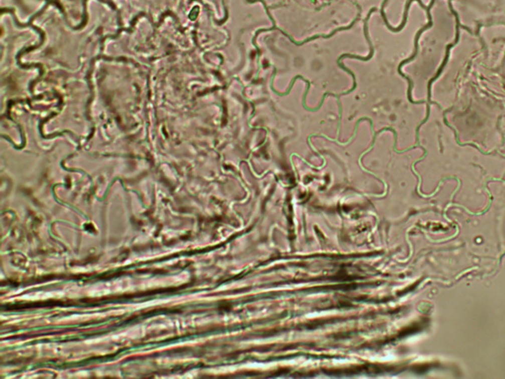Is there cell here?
I'll return each mask as SVG.
<instances>
[{
	"mask_svg": "<svg viewBox=\"0 0 505 379\" xmlns=\"http://www.w3.org/2000/svg\"><path fill=\"white\" fill-rule=\"evenodd\" d=\"M449 8H450V10H451L452 14H453V15H455V18H456V39H455V42H454V43H452V44H450V45H448V46H447V48H446V54L444 60L442 61V64H441V66L439 67V69H438V71H437L436 75H435V76H434V77H433V78L429 81V83H428V102H430V98H431V84H432V83H433V82H434V81H435V80H436V79L440 76V74H441L442 70L444 69V67H445V65L447 64V61H448V59H449L450 50L452 49V47L456 46V44L459 42V37H460V31H459V28L461 27V28H463V29L468 30L469 32H471V30L469 29V28H467V27H465V26H463V25H461V24H460V21H459V16H458L457 12L453 9L452 4H451V0H449Z\"/></svg>",
	"mask_w": 505,
	"mask_h": 379,
	"instance_id": "obj_1",
	"label": "cell"
}]
</instances>
